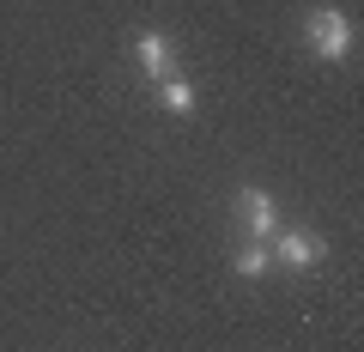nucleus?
<instances>
[{
  "mask_svg": "<svg viewBox=\"0 0 364 352\" xmlns=\"http://www.w3.org/2000/svg\"><path fill=\"white\" fill-rule=\"evenodd\" d=\"M134 55H140V67H146V79L152 85H164V79H176L182 67H176V43H170V31H140L134 37Z\"/></svg>",
  "mask_w": 364,
  "mask_h": 352,
  "instance_id": "nucleus-4",
  "label": "nucleus"
},
{
  "mask_svg": "<svg viewBox=\"0 0 364 352\" xmlns=\"http://www.w3.org/2000/svg\"><path fill=\"white\" fill-rule=\"evenodd\" d=\"M279 267H298V274H310V267H322L328 243L316 231H273V249H267Z\"/></svg>",
  "mask_w": 364,
  "mask_h": 352,
  "instance_id": "nucleus-2",
  "label": "nucleus"
},
{
  "mask_svg": "<svg viewBox=\"0 0 364 352\" xmlns=\"http://www.w3.org/2000/svg\"><path fill=\"white\" fill-rule=\"evenodd\" d=\"M231 267H237L243 279H261V274L273 267V255H267V243H243V249H237V261H231Z\"/></svg>",
  "mask_w": 364,
  "mask_h": 352,
  "instance_id": "nucleus-6",
  "label": "nucleus"
},
{
  "mask_svg": "<svg viewBox=\"0 0 364 352\" xmlns=\"http://www.w3.org/2000/svg\"><path fill=\"white\" fill-rule=\"evenodd\" d=\"M304 43H310L322 61H352V43H358V31H352V18L340 13V6H316V13L304 18Z\"/></svg>",
  "mask_w": 364,
  "mask_h": 352,
  "instance_id": "nucleus-1",
  "label": "nucleus"
},
{
  "mask_svg": "<svg viewBox=\"0 0 364 352\" xmlns=\"http://www.w3.org/2000/svg\"><path fill=\"white\" fill-rule=\"evenodd\" d=\"M237 219H243L249 243H267V237L279 231V207H273L267 188H237Z\"/></svg>",
  "mask_w": 364,
  "mask_h": 352,
  "instance_id": "nucleus-3",
  "label": "nucleus"
},
{
  "mask_svg": "<svg viewBox=\"0 0 364 352\" xmlns=\"http://www.w3.org/2000/svg\"><path fill=\"white\" fill-rule=\"evenodd\" d=\"M158 104H164L170 110V116H195V104H200V97H195V85H188V79H164V85H158Z\"/></svg>",
  "mask_w": 364,
  "mask_h": 352,
  "instance_id": "nucleus-5",
  "label": "nucleus"
}]
</instances>
